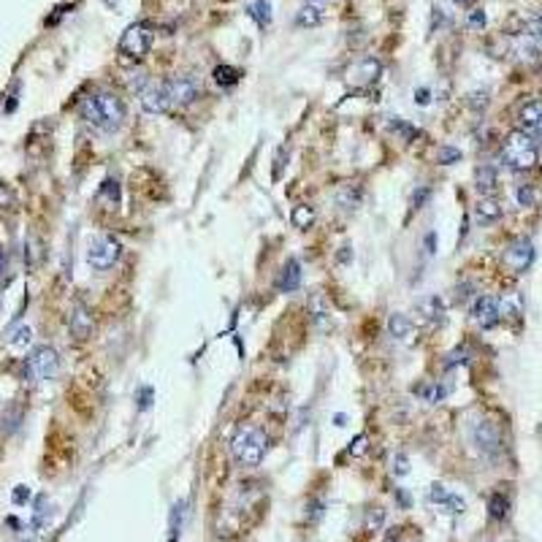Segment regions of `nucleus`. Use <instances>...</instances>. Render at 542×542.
Masks as SVG:
<instances>
[{
	"mask_svg": "<svg viewBox=\"0 0 542 542\" xmlns=\"http://www.w3.org/2000/svg\"><path fill=\"white\" fill-rule=\"evenodd\" d=\"M79 114L84 122H90L98 131L114 133L125 122V103L114 93H93L79 103Z\"/></svg>",
	"mask_w": 542,
	"mask_h": 542,
	"instance_id": "obj_1",
	"label": "nucleus"
},
{
	"mask_svg": "<svg viewBox=\"0 0 542 542\" xmlns=\"http://www.w3.org/2000/svg\"><path fill=\"white\" fill-rule=\"evenodd\" d=\"M537 141L523 131H513L501 144V163L510 171H528L537 165Z\"/></svg>",
	"mask_w": 542,
	"mask_h": 542,
	"instance_id": "obj_2",
	"label": "nucleus"
},
{
	"mask_svg": "<svg viewBox=\"0 0 542 542\" xmlns=\"http://www.w3.org/2000/svg\"><path fill=\"white\" fill-rule=\"evenodd\" d=\"M266 450H269V436L255 426H247L230 439V453H233L236 464H242V466H257L266 456Z\"/></svg>",
	"mask_w": 542,
	"mask_h": 542,
	"instance_id": "obj_3",
	"label": "nucleus"
},
{
	"mask_svg": "<svg viewBox=\"0 0 542 542\" xmlns=\"http://www.w3.org/2000/svg\"><path fill=\"white\" fill-rule=\"evenodd\" d=\"M152 41H155V33L152 27L144 25V22H136L131 25L120 39V52L131 60H144L152 49Z\"/></svg>",
	"mask_w": 542,
	"mask_h": 542,
	"instance_id": "obj_4",
	"label": "nucleus"
},
{
	"mask_svg": "<svg viewBox=\"0 0 542 542\" xmlns=\"http://www.w3.org/2000/svg\"><path fill=\"white\" fill-rule=\"evenodd\" d=\"M122 255V247L114 236H98L90 250H87V263L93 266L95 271H106L111 269Z\"/></svg>",
	"mask_w": 542,
	"mask_h": 542,
	"instance_id": "obj_5",
	"label": "nucleus"
},
{
	"mask_svg": "<svg viewBox=\"0 0 542 542\" xmlns=\"http://www.w3.org/2000/svg\"><path fill=\"white\" fill-rule=\"evenodd\" d=\"M472 442L474 447L486 456V459H496L501 453V431L494 420H477L472 426Z\"/></svg>",
	"mask_w": 542,
	"mask_h": 542,
	"instance_id": "obj_6",
	"label": "nucleus"
},
{
	"mask_svg": "<svg viewBox=\"0 0 542 542\" xmlns=\"http://www.w3.org/2000/svg\"><path fill=\"white\" fill-rule=\"evenodd\" d=\"M57 369H60V358H57V352L52 347H39V350L33 352L30 358H27L25 364V372L30 379H52L57 374Z\"/></svg>",
	"mask_w": 542,
	"mask_h": 542,
	"instance_id": "obj_7",
	"label": "nucleus"
},
{
	"mask_svg": "<svg viewBox=\"0 0 542 542\" xmlns=\"http://www.w3.org/2000/svg\"><path fill=\"white\" fill-rule=\"evenodd\" d=\"M165 84H168V95H171V106H190V103H195L198 95H201V81H198V76H193V73L174 76V79H168Z\"/></svg>",
	"mask_w": 542,
	"mask_h": 542,
	"instance_id": "obj_8",
	"label": "nucleus"
},
{
	"mask_svg": "<svg viewBox=\"0 0 542 542\" xmlns=\"http://www.w3.org/2000/svg\"><path fill=\"white\" fill-rule=\"evenodd\" d=\"M534 244L528 242V239H515L510 247H507V252H504V263H507V269L515 271V274H523V271L531 269V263H534Z\"/></svg>",
	"mask_w": 542,
	"mask_h": 542,
	"instance_id": "obj_9",
	"label": "nucleus"
},
{
	"mask_svg": "<svg viewBox=\"0 0 542 542\" xmlns=\"http://www.w3.org/2000/svg\"><path fill=\"white\" fill-rule=\"evenodd\" d=\"M141 108L147 111V114H163V111H168L171 108V95H168V84L165 81H152L144 87V93H141Z\"/></svg>",
	"mask_w": 542,
	"mask_h": 542,
	"instance_id": "obj_10",
	"label": "nucleus"
},
{
	"mask_svg": "<svg viewBox=\"0 0 542 542\" xmlns=\"http://www.w3.org/2000/svg\"><path fill=\"white\" fill-rule=\"evenodd\" d=\"M472 320L480 325V328H486V331H488V328H494V325L501 320L499 298H494V296H477V298H474Z\"/></svg>",
	"mask_w": 542,
	"mask_h": 542,
	"instance_id": "obj_11",
	"label": "nucleus"
},
{
	"mask_svg": "<svg viewBox=\"0 0 542 542\" xmlns=\"http://www.w3.org/2000/svg\"><path fill=\"white\" fill-rule=\"evenodd\" d=\"M379 73H382V63H379L377 57H364V60H358L355 66L347 71V76L355 87H366V84H374L379 79Z\"/></svg>",
	"mask_w": 542,
	"mask_h": 542,
	"instance_id": "obj_12",
	"label": "nucleus"
},
{
	"mask_svg": "<svg viewBox=\"0 0 542 542\" xmlns=\"http://www.w3.org/2000/svg\"><path fill=\"white\" fill-rule=\"evenodd\" d=\"M501 215H504V206L496 198H491V195H483L480 201L474 203V220L480 225H491V223L501 220Z\"/></svg>",
	"mask_w": 542,
	"mask_h": 542,
	"instance_id": "obj_13",
	"label": "nucleus"
},
{
	"mask_svg": "<svg viewBox=\"0 0 542 542\" xmlns=\"http://www.w3.org/2000/svg\"><path fill=\"white\" fill-rule=\"evenodd\" d=\"M415 310H418V315L426 320V323H442V320H445V301H442L439 296L418 298Z\"/></svg>",
	"mask_w": 542,
	"mask_h": 542,
	"instance_id": "obj_14",
	"label": "nucleus"
},
{
	"mask_svg": "<svg viewBox=\"0 0 542 542\" xmlns=\"http://www.w3.org/2000/svg\"><path fill=\"white\" fill-rule=\"evenodd\" d=\"M388 334H391L396 342H412L415 337V323H412V317H406L402 312H396L388 317Z\"/></svg>",
	"mask_w": 542,
	"mask_h": 542,
	"instance_id": "obj_15",
	"label": "nucleus"
},
{
	"mask_svg": "<svg viewBox=\"0 0 542 542\" xmlns=\"http://www.w3.org/2000/svg\"><path fill=\"white\" fill-rule=\"evenodd\" d=\"M298 285H301V263H298L296 257H290V260L285 263L280 280H277V287H280L282 293H293V290H298Z\"/></svg>",
	"mask_w": 542,
	"mask_h": 542,
	"instance_id": "obj_16",
	"label": "nucleus"
},
{
	"mask_svg": "<svg viewBox=\"0 0 542 542\" xmlns=\"http://www.w3.org/2000/svg\"><path fill=\"white\" fill-rule=\"evenodd\" d=\"M540 120H542V101H526L523 106L518 108V125H521L523 133H528Z\"/></svg>",
	"mask_w": 542,
	"mask_h": 542,
	"instance_id": "obj_17",
	"label": "nucleus"
},
{
	"mask_svg": "<svg viewBox=\"0 0 542 542\" xmlns=\"http://www.w3.org/2000/svg\"><path fill=\"white\" fill-rule=\"evenodd\" d=\"M474 185H477L480 193H491V190L499 185V171H496V165L483 163V165L474 171Z\"/></svg>",
	"mask_w": 542,
	"mask_h": 542,
	"instance_id": "obj_18",
	"label": "nucleus"
},
{
	"mask_svg": "<svg viewBox=\"0 0 542 542\" xmlns=\"http://www.w3.org/2000/svg\"><path fill=\"white\" fill-rule=\"evenodd\" d=\"M71 331H73L76 339H87L90 331H93V317L87 315V310H84L81 304L73 310V315H71Z\"/></svg>",
	"mask_w": 542,
	"mask_h": 542,
	"instance_id": "obj_19",
	"label": "nucleus"
},
{
	"mask_svg": "<svg viewBox=\"0 0 542 542\" xmlns=\"http://www.w3.org/2000/svg\"><path fill=\"white\" fill-rule=\"evenodd\" d=\"M361 198H364V188L361 185H342L337 193V201L344 206V209H358L361 206Z\"/></svg>",
	"mask_w": 542,
	"mask_h": 542,
	"instance_id": "obj_20",
	"label": "nucleus"
},
{
	"mask_svg": "<svg viewBox=\"0 0 542 542\" xmlns=\"http://www.w3.org/2000/svg\"><path fill=\"white\" fill-rule=\"evenodd\" d=\"M247 14L257 22V27H269L271 25V0H252L247 6Z\"/></svg>",
	"mask_w": 542,
	"mask_h": 542,
	"instance_id": "obj_21",
	"label": "nucleus"
},
{
	"mask_svg": "<svg viewBox=\"0 0 542 542\" xmlns=\"http://www.w3.org/2000/svg\"><path fill=\"white\" fill-rule=\"evenodd\" d=\"M320 22H323V9H320V6H315V3L304 6V9L296 14V25L298 27H317Z\"/></svg>",
	"mask_w": 542,
	"mask_h": 542,
	"instance_id": "obj_22",
	"label": "nucleus"
},
{
	"mask_svg": "<svg viewBox=\"0 0 542 542\" xmlns=\"http://www.w3.org/2000/svg\"><path fill=\"white\" fill-rule=\"evenodd\" d=\"M212 76H215V81L220 87H233V84H239V79H242V71L233 66H217Z\"/></svg>",
	"mask_w": 542,
	"mask_h": 542,
	"instance_id": "obj_23",
	"label": "nucleus"
},
{
	"mask_svg": "<svg viewBox=\"0 0 542 542\" xmlns=\"http://www.w3.org/2000/svg\"><path fill=\"white\" fill-rule=\"evenodd\" d=\"M540 190L534 188V185H521V188L515 190V201L518 206H523V209H531V206H537L540 203Z\"/></svg>",
	"mask_w": 542,
	"mask_h": 542,
	"instance_id": "obj_24",
	"label": "nucleus"
},
{
	"mask_svg": "<svg viewBox=\"0 0 542 542\" xmlns=\"http://www.w3.org/2000/svg\"><path fill=\"white\" fill-rule=\"evenodd\" d=\"M290 220H293V225H296L298 230H307L312 223H315V209H312V206H296Z\"/></svg>",
	"mask_w": 542,
	"mask_h": 542,
	"instance_id": "obj_25",
	"label": "nucleus"
},
{
	"mask_svg": "<svg viewBox=\"0 0 542 542\" xmlns=\"http://www.w3.org/2000/svg\"><path fill=\"white\" fill-rule=\"evenodd\" d=\"M507 507H510V501H507L504 494H494V496L488 499V513H491L494 521H501V518L507 515Z\"/></svg>",
	"mask_w": 542,
	"mask_h": 542,
	"instance_id": "obj_26",
	"label": "nucleus"
},
{
	"mask_svg": "<svg viewBox=\"0 0 542 542\" xmlns=\"http://www.w3.org/2000/svg\"><path fill=\"white\" fill-rule=\"evenodd\" d=\"M30 339H33V331L27 328V325H19V328H14L11 337H9V344H11L14 350H22L30 344Z\"/></svg>",
	"mask_w": 542,
	"mask_h": 542,
	"instance_id": "obj_27",
	"label": "nucleus"
},
{
	"mask_svg": "<svg viewBox=\"0 0 542 542\" xmlns=\"http://www.w3.org/2000/svg\"><path fill=\"white\" fill-rule=\"evenodd\" d=\"M499 315L501 317H507V320H513L521 315V298L518 296H507L499 301Z\"/></svg>",
	"mask_w": 542,
	"mask_h": 542,
	"instance_id": "obj_28",
	"label": "nucleus"
},
{
	"mask_svg": "<svg viewBox=\"0 0 542 542\" xmlns=\"http://www.w3.org/2000/svg\"><path fill=\"white\" fill-rule=\"evenodd\" d=\"M382 521H385V510H382V507H369V510H366L364 528L366 531H377V528L382 526Z\"/></svg>",
	"mask_w": 542,
	"mask_h": 542,
	"instance_id": "obj_29",
	"label": "nucleus"
},
{
	"mask_svg": "<svg viewBox=\"0 0 542 542\" xmlns=\"http://www.w3.org/2000/svg\"><path fill=\"white\" fill-rule=\"evenodd\" d=\"M526 36H528V39H534L537 44H542V14H534V16H528Z\"/></svg>",
	"mask_w": 542,
	"mask_h": 542,
	"instance_id": "obj_30",
	"label": "nucleus"
},
{
	"mask_svg": "<svg viewBox=\"0 0 542 542\" xmlns=\"http://www.w3.org/2000/svg\"><path fill=\"white\" fill-rule=\"evenodd\" d=\"M436 160L442 163V165L459 163L461 160V149H456V147H439V152H436Z\"/></svg>",
	"mask_w": 542,
	"mask_h": 542,
	"instance_id": "obj_31",
	"label": "nucleus"
},
{
	"mask_svg": "<svg viewBox=\"0 0 542 542\" xmlns=\"http://www.w3.org/2000/svg\"><path fill=\"white\" fill-rule=\"evenodd\" d=\"M391 131H393V133H399V136H402L404 141H412V138L418 136V131H415L412 125H406L404 120H396V122H391Z\"/></svg>",
	"mask_w": 542,
	"mask_h": 542,
	"instance_id": "obj_32",
	"label": "nucleus"
},
{
	"mask_svg": "<svg viewBox=\"0 0 542 542\" xmlns=\"http://www.w3.org/2000/svg\"><path fill=\"white\" fill-rule=\"evenodd\" d=\"M391 469L396 477H404V474H409V459H406L404 453H396L391 461Z\"/></svg>",
	"mask_w": 542,
	"mask_h": 542,
	"instance_id": "obj_33",
	"label": "nucleus"
},
{
	"mask_svg": "<svg viewBox=\"0 0 542 542\" xmlns=\"http://www.w3.org/2000/svg\"><path fill=\"white\" fill-rule=\"evenodd\" d=\"M101 195H106L111 203H120V185L114 179H106L103 188H101Z\"/></svg>",
	"mask_w": 542,
	"mask_h": 542,
	"instance_id": "obj_34",
	"label": "nucleus"
},
{
	"mask_svg": "<svg viewBox=\"0 0 542 542\" xmlns=\"http://www.w3.org/2000/svg\"><path fill=\"white\" fill-rule=\"evenodd\" d=\"M466 25L472 27V30H480V27H486V11L483 9H472L469 16H466Z\"/></svg>",
	"mask_w": 542,
	"mask_h": 542,
	"instance_id": "obj_35",
	"label": "nucleus"
},
{
	"mask_svg": "<svg viewBox=\"0 0 542 542\" xmlns=\"http://www.w3.org/2000/svg\"><path fill=\"white\" fill-rule=\"evenodd\" d=\"M447 496H450V494H447V488H445V486H439V483H434L431 491H429V499H431L434 504H445Z\"/></svg>",
	"mask_w": 542,
	"mask_h": 542,
	"instance_id": "obj_36",
	"label": "nucleus"
},
{
	"mask_svg": "<svg viewBox=\"0 0 542 542\" xmlns=\"http://www.w3.org/2000/svg\"><path fill=\"white\" fill-rule=\"evenodd\" d=\"M366 442H369V439H366V434H358V436L350 442V456H355V459H358V456H364L366 447H369Z\"/></svg>",
	"mask_w": 542,
	"mask_h": 542,
	"instance_id": "obj_37",
	"label": "nucleus"
},
{
	"mask_svg": "<svg viewBox=\"0 0 542 542\" xmlns=\"http://www.w3.org/2000/svg\"><path fill=\"white\" fill-rule=\"evenodd\" d=\"M144 81H147V73L138 71V73H131V90H138V95L144 93Z\"/></svg>",
	"mask_w": 542,
	"mask_h": 542,
	"instance_id": "obj_38",
	"label": "nucleus"
},
{
	"mask_svg": "<svg viewBox=\"0 0 542 542\" xmlns=\"http://www.w3.org/2000/svg\"><path fill=\"white\" fill-rule=\"evenodd\" d=\"M466 361V350H453L447 355V366H456V364H464Z\"/></svg>",
	"mask_w": 542,
	"mask_h": 542,
	"instance_id": "obj_39",
	"label": "nucleus"
},
{
	"mask_svg": "<svg viewBox=\"0 0 542 542\" xmlns=\"http://www.w3.org/2000/svg\"><path fill=\"white\" fill-rule=\"evenodd\" d=\"M486 103H488V93H474L472 101H469L472 108H486Z\"/></svg>",
	"mask_w": 542,
	"mask_h": 542,
	"instance_id": "obj_40",
	"label": "nucleus"
},
{
	"mask_svg": "<svg viewBox=\"0 0 542 542\" xmlns=\"http://www.w3.org/2000/svg\"><path fill=\"white\" fill-rule=\"evenodd\" d=\"M429 95H431V93H429V87H420V90H415V103H420V106H426V103L431 101Z\"/></svg>",
	"mask_w": 542,
	"mask_h": 542,
	"instance_id": "obj_41",
	"label": "nucleus"
},
{
	"mask_svg": "<svg viewBox=\"0 0 542 542\" xmlns=\"http://www.w3.org/2000/svg\"><path fill=\"white\" fill-rule=\"evenodd\" d=\"M528 136H531V138H534V141H537V144H542V120L537 122V125H534V128H531V131H528Z\"/></svg>",
	"mask_w": 542,
	"mask_h": 542,
	"instance_id": "obj_42",
	"label": "nucleus"
},
{
	"mask_svg": "<svg viewBox=\"0 0 542 542\" xmlns=\"http://www.w3.org/2000/svg\"><path fill=\"white\" fill-rule=\"evenodd\" d=\"M27 496H30V491H27L25 486H19L16 488V494H14V501H25Z\"/></svg>",
	"mask_w": 542,
	"mask_h": 542,
	"instance_id": "obj_43",
	"label": "nucleus"
},
{
	"mask_svg": "<svg viewBox=\"0 0 542 542\" xmlns=\"http://www.w3.org/2000/svg\"><path fill=\"white\" fill-rule=\"evenodd\" d=\"M429 195H431V190H429V188H423V190H420V195H415V206H420V203L426 201Z\"/></svg>",
	"mask_w": 542,
	"mask_h": 542,
	"instance_id": "obj_44",
	"label": "nucleus"
},
{
	"mask_svg": "<svg viewBox=\"0 0 542 542\" xmlns=\"http://www.w3.org/2000/svg\"><path fill=\"white\" fill-rule=\"evenodd\" d=\"M399 494V501H402V507H409V496H406L404 491H396Z\"/></svg>",
	"mask_w": 542,
	"mask_h": 542,
	"instance_id": "obj_45",
	"label": "nucleus"
},
{
	"mask_svg": "<svg viewBox=\"0 0 542 542\" xmlns=\"http://www.w3.org/2000/svg\"><path fill=\"white\" fill-rule=\"evenodd\" d=\"M456 6H469V3H474V0H453Z\"/></svg>",
	"mask_w": 542,
	"mask_h": 542,
	"instance_id": "obj_46",
	"label": "nucleus"
},
{
	"mask_svg": "<svg viewBox=\"0 0 542 542\" xmlns=\"http://www.w3.org/2000/svg\"><path fill=\"white\" fill-rule=\"evenodd\" d=\"M310 3H323V0H310Z\"/></svg>",
	"mask_w": 542,
	"mask_h": 542,
	"instance_id": "obj_47",
	"label": "nucleus"
}]
</instances>
